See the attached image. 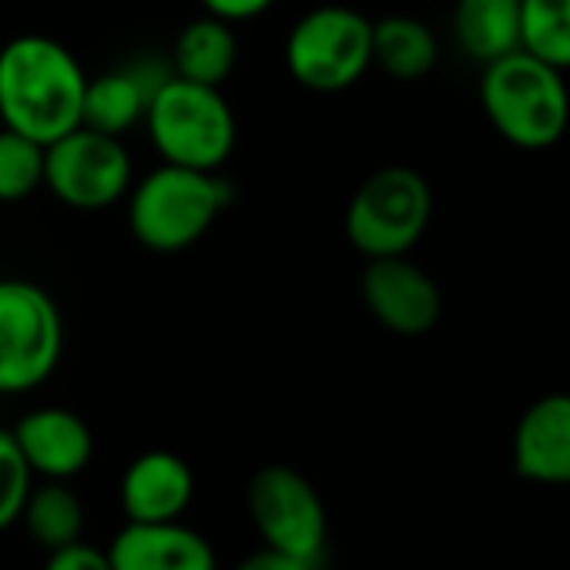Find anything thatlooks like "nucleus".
<instances>
[{"label": "nucleus", "mask_w": 570, "mask_h": 570, "mask_svg": "<svg viewBox=\"0 0 570 570\" xmlns=\"http://www.w3.org/2000/svg\"><path fill=\"white\" fill-rule=\"evenodd\" d=\"M232 191L218 171L161 161L128 191V228L138 245L175 255L205 238Z\"/></svg>", "instance_id": "obj_3"}, {"label": "nucleus", "mask_w": 570, "mask_h": 570, "mask_svg": "<svg viewBox=\"0 0 570 570\" xmlns=\"http://www.w3.org/2000/svg\"><path fill=\"white\" fill-rule=\"evenodd\" d=\"M45 185V145L0 128V202L14 205Z\"/></svg>", "instance_id": "obj_21"}, {"label": "nucleus", "mask_w": 570, "mask_h": 570, "mask_svg": "<svg viewBox=\"0 0 570 570\" xmlns=\"http://www.w3.org/2000/svg\"><path fill=\"white\" fill-rule=\"evenodd\" d=\"M111 570H218L212 540L185 520L168 523H131L105 547Z\"/></svg>", "instance_id": "obj_14"}, {"label": "nucleus", "mask_w": 570, "mask_h": 570, "mask_svg": "<svg viewBox=\"0 0 570 570\" xmlns=\"http://www.w3.org/2000/svg\"><path fill=\"white\" fill-rule=\"evenodd\" d=\"M145 131L168 165L218 171L235 151V115L218 88L168 78L148 101Z\"/></svg>", "instance_id": "obj_4"}, {"label": "nucleus", "mask_w": 570, "mask_h": 570, "mask_svg": "<svg viewBox=\"0 0 570 570\" xmlns=\"http://www.w3.org/2000/svg\"><path fill=\"white\" fill-rule=\"evenodd\" d=\"M480 108L507 145L547 151L570 128V85L563 71L520 48L483 65Z\"/></svg>", "instance_id": "obj_2"}, {"label": "nucleus", "mask_w": 570, "mask_h": 570, "mask_svg": "<svg viewBox=\"0 0 570 570\" xmlns=\"http://www.w3.org/2000/svg\"><path fill=\"white\" fill-rule=\"evenodd\" d=\"M11 436L38 480L71 483L95 460L91 426L85 423V416L65 406H38L24 413L14 423Z\"/></svg>", "instance_id": "obj_11"}, {"label": "nucleus", "mask_w": 570, "mask_h": 570, "mask_svg": "<svg viewBox=\"0 0 570 570\" xmlns=\"http://www.w3.org/2000/svg\"><path fill=\"white\" fill-rule=\"evenodd\" d=\"M35 487V473L21 456L11 430H0V533L18 527L24 500Z\"/></svg>", "instance_id": "obj_22"}, {"label": "nucleus", "mask_w": 570, "mask_h": 570, "mask_svg": "<svg viewBox=\"0 0 570 570\" xmlns=\"http://www.w3.org/2000/svg\"><path fill=\"white\" fill-rule=\"evenodd\" d=\"M450 31L460 55L483 68L520 51V0H456Z\"/></svg>", "instance_id": "obj_16"}, {"label": "nucleus", "mask_w": 570, "mask_h": 570, "mask_svg": "<svg viewBox=\"0 0 570 570\" xmlns=\"http://www.w3.org/2000/svg\"><path fill=\"white\" fill-rule=\"evenodd\" d=\"M118 500L131 523L181 520L195 503V470L171 450H145L125 466Z\"/></svg>", "instance_id": "obj_13"}, {"label": "nucleus", "mask_w": 570, "mask_h": 570, "mask_svg": "<svg viewBox=\"0 0 570 570\" xmlns=\"http://www.w3.org/2000/svg\"><path fill=\"white\" fill-rule=\"evenodd\" d=\"M171 78V65L158 58H138L131 65L111 68L98 78H88L81 125L111 138L128 135L145 121L151 95Z\"/></svg>", "instance_id": "obj_15"}, {"label": "nucleus", "mask_w": 570, "mask_h": 570, "mask_svg": "<svg viewBox=\"0 0 570 570\" xmlns=\"http://www.w3.org/2000/svg\"><path fill=\"white\" fill-rule=\"evenodd\" d=\"M18 523L31 533V540L38 547H45L51 553V550H61L68 543L85 540L88 513H85V503L71 483L41 480L31 487Z\"/></svg>", "instance_id": "obj_19"}, {"label": "nucleus", "mask_w": 570, "mask_h": 570, "mask_svg": "<svg viewBox=\"0 0 570 570\" xmlns=\"http://www.w3.org/2000/svg\"><path fill=\"white\" fill-rule=\"evenodd\" d=\"M245 507L262 547L320 570L330 547V513L306 473L296 466H262L245 490Z\"/></svg>", "instance_id": "obj_8"}, {"label": "nucleus", "mask_w": 570, "mask_h": 570, "mask_svg": "<svg viewBox=\"0 0 570 570\" xmlns=\"http://www.w3.org/2000/svg\"><path fill=\"white\" fill-rule=\"evenodd\" d=\"M440 61V41L433 28L410 14H390L373 21V65L393 81H420Z\"/></svg>", "instance_id": "obj_18"}, {"label": "nucleus", "mask_w": 570, "mask_h": 570, "mask_svg": "<svg viewBox=\"0 0 570 570\" xmlns=\"http://www.w3.org/2000/svg\"><path fill=\"white\" fill-rule=\"evenodd\" d=\"M41 570H111V563H108V553L101 547L78 540V543H68L61 550H51Z\"/></svg>", "instance_id": "obj_23"}, {"label": "nucleus", "mask_w": 570, "mask_h": 570, "mask_svg": "<svg viewBox=\"0 0 570 570\" xmlns=\"http://www.w3.org/2000/svg\"><path fill=\"white\" fill-rule=\"evenodd\" d=\"M202 11L225 21V24H242V21H255L262 18L275 0H198Z\"/></svg>", "instance_id": "obj_24"}, {"label": "nucleus", "mask_w": 570, "mask_h": 570, "mask_svg": "<svg viewBox=\"0 0 570 570\" xmlns=\"http://www.w3.org/2000/svg\"><path fill=\"white\" fill-rule=\"evenodd\" d=\"M360 293L370 316L393 336H426L443 316L436 278L410 255L366 258Z\"/></svg>", "instance_id": "obj_10"}, {"label": "nucleus", "mask_w": 570, "mask_h": 570, "mask_svg": "<svg viewBox=\"0 0 570 570\" xmlns=\"http://www.w3.org/2000/svg\"><path fill=\"white\" fill-rule=\"evenodd\" d=\"M285 68L306 91H350L373 68V21L346 4L306 11L285 38Z\"/></svg>", "instance_id": "obj_6"}, {"label": "nucleus", "mask_w": 570, "mask_h": 570, "mask_svg": "<svg viewBox=\"0 0 570 570\" xmlns=\"http://www.w3.org/2000/svg\"><path fill=\"white\" fill-rule=\"evenodd\" d=\"M135 165L121 138L78 125L45 145V188L68 208L101 212L128 198Z\"/></svg>", "instance_id": "obj_9"}, {"label": "nucleus", "mask_w": 570, "mask_h": 570, "mask_svg": "<svg viewBox=\"0 0 570 570\" xmlns=\"http://www.w3.org/2000/svg\"><path fill=\"white\" fill-rule=\"evenodd\" d=\"M235 61H238L235 31L232 24L212 14L188 21L171 48V75L208 88H222V81L235 71Z\"/></svg>", "instance_id": "obj_17"}, {"label": "nucleus", "mask_w": 570, "mask_h": 570, "mask_svg": "<svg viewBox=\"0 0 570 570\" xmlns=\"http://www.w3.org/2000/svg\"><path fill=\"white\" fill-rule=\"evenodd\" d=\"M510 456L520 480L570 487V393H543L520 413Z\"/></svg>", "instance_id": "obj_12"}, {"label": "nucleus", "mask_w": 570, "mask_h": 570, "mask_svg": "<svg viewBox=\"0 0 570 570\" xmlns=\"http://www.w3.org/2000/svg\"><path fill=\"white\" fill-rule=\"evenodd\" d=\"M520 48L570 71V0H520Z\"/></svg>", "instance_id": "obj_20"}, {"label": "nucleus", "mask_w": 570, "mask_h": 570, "mask_svg": "<svg viewBox=\"0 0 570 570\" xmlns=\"http://www.w3.org/2000/svg\"><path fill=\"white\" fill-rule=\"evenodd\" d=\"M232 570H309V567L293 560V557H285V553H278V550L258 547V550L245 553Z\"/></svg>", "instance_id": "obj_25"}, {"label": "nucleus", "mask_w": 570, "mask_h": 570, "mask_svg": "<svg viewBox=\"0 0 570 570\" xmlns=\"http://www.w3.org/2000/svg\"><path fill=\"white\" fill-rule=\"evenodd\" d=\"M433 222V188L410 165L376 168L346 205V238L363 258L410 255Z\"/></svg>", "instance_id": "obj_5"}, {"label": "nucleus", "mask_w": 570, "mask_h": 570, "mask_svg": "<svg viewBox=\"0 0 570 570\" xmlns=\"http://www.w3.org/2000/svg\"><path fill=\"white\" fill-rule=\"evenodd\" d=\"M65 356V320L51 293L28 278H0V396L45 386Z\"/></svg>", "instance_id": "obj_7"}, {"label": "nucleus", "mask_w": 570, "mask_h": 570, "mask_svg": "<svg viewBox=\"0 0 570 570\" xmlns=\"http://www.w3.org/2000/svg\"><path fill=\"white\" fill-rule=\"evenodd\" d=\"M88 75L48 35H18L0 48V125L51 145L81 125Z\"/></svg>", "instance_id": "obj_1"}]
</instances>
